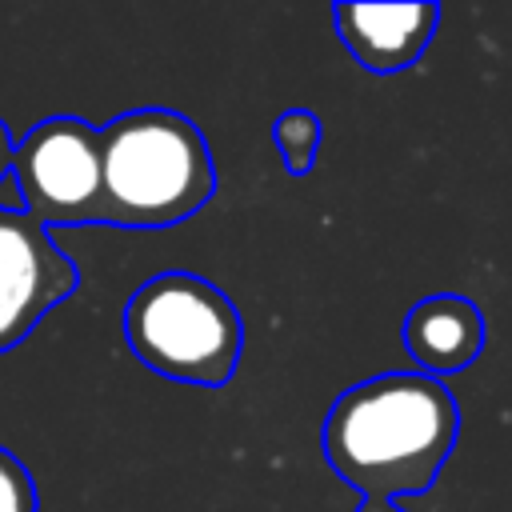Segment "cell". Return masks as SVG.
<instances>
[{"instance_id":"obj_1","label":"cell","mask_w":512,"mask_h":512,"mask_svg":"<svg viewBox=\"0 0 512 512\" xmlns=\"http://www.w3.org/2000/svg\"><path fill=\"white\" fill-rule=\"evenodd\" d=\"M460 436V404L424 372H384L344 388L324 416V460L364 500L428 492Z\"/></svg>"},{"instance_id":"obj_2","label":"cell","mask_w":512,"mask_h":512,"mask_svg":"<svg viewBox=\"0 0 512 512\" xmlns=\"http://www.w3.org/2000/svg\"><path fill=\"white\" fill-rule=\"evenodd\" d=\"M104 224L172 228L216 192L204 132L172 108H132L100 128Z\"/></svg>"},{"instance_id":"obj_3","label":"cell","mask_w":512,"mask_h":512,"mask_svg":"<svg viewBox=\"0 0 512 512\" xmlns=\"http://www.w3.org/2000/svg\"><path fill=\"white\" fill-rule=\"evenodd\" d=\"M124 340L144 368L168 380L224 388L244 352V320L212 280L160 272L124 304Z\"/></svg>"},{"instance_id":"obj_4","label":"cell","mask_w":512,"mask_h":512,"mask_svg":"<svg viewBox=\"0 0 512 512\" xmlns=\"http://www.w3.org/2000/svg\"><path fill=\"white\" fill-rule=\"evenodd\" d=\"M12 176L24 212L44 228L104 224V160L100 128L80 116H48L20 144Z\"/></svg>"},{"instance_id":"obj_5","label":"cell","mask_w":512,"mask_h":512,"mask_svg":"<svg viewBox=\"0 0 512 512\" xmlns=\"http://www.w3.org/2000/svg\"><path fill=\"white\" fill-rule=\"evenodd\" d=\"M80 284L76 264L28 212L0 208V352L16 348Z\"/></svg>"},{"instance_id":"obj_6","label":"cell","mask_w":512,"mask_h":512,"mask_svg":"<svg viewBox=\"0 0 512 512\" xmlns=\"http://www.w3.org/2000/svg\"><path fill=\"white\" fill-rule=\"evenodd\" d=\"M332 24L340 44L360 60V68L376 76H392L412 68L436 36L440 4H332Z\"/></svg>"},{"instance_id":"obj_7","label":"cell","mask_w":512,"mask_h":512,"mask_svg":"<svg viewBox=\"0 0 512 512\" xmlns=\"http://www.w3.org/2000/svg\"><path fill=\"white\" fill-rule=\"evenodd\" d=\"M404 348L424 376H452L484 348V312L460 292H436L408 308Z\"/></svg>"},{"instance_id":"obj_8","label":"cell","mask_w":512,"mask_h":512,"mask_svg":"<svg viewBox=\"0 0 512 512\" xmlns=\"http://www.w3.org/2000/svg\"><path fill=\"white\" fill-rule=\"evenodd\" d=\"M272 140H276V152H280L284 172H288V176H308L312 164H316L320 140H324V124H320V116L308 112V108H288V112L276 116Z\"/></svg>"},{"instance_id":"obj_9","label":"cell","mask_w":512,"mask_h":512,"mask_svg":"<svg viewBox=\"0 0 512 512\" xmlns=\"http://www.w3.org/2000/svg\"><path fill=\"white\" fill-rule=\"evenodd\" d=\"M36 504L32 472L8 448H0V512H36Z\"/></svg>"},{"instance_id":"obj_10","label":"cell","mask_w":512,"mask_h":512,"mask_svg":"<svg viewBox=\"0 0 512 512\" xmlns=\"http://www.w3.org/2000/svg\"><path fill=\"white\" fill-rule=\"evenodd\" d=\"M12 160H16V144H12V136L4 128V120H0V180L12 176Z\"/></svg>"},{"instance_id":"obj_11","label":"cell","mask_w":512,"mask_h":512,"mask_svg":"<svg viewBox=\"0 0 512 512\" xmlns=\"http://www.w3.org/2000/svg\"><path fill=\"white\" fill-rule=\"evenodd\" d=\"M356 512H400V508H396L392 500H364Z\"/></svg>"}]
</instances>
